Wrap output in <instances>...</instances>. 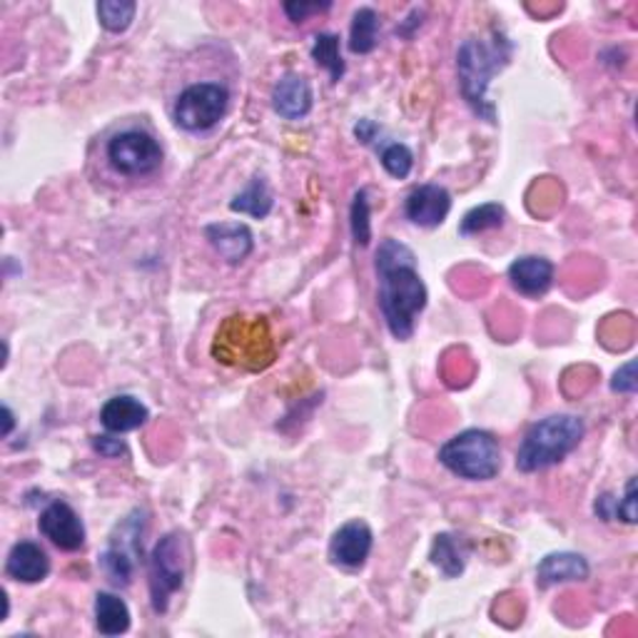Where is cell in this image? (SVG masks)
<instances>
[{
  "label": "cell",
  "instance_id": "1",
  "mask_svg": "<svg viewBox=\"0 0 638 638\" xmlns=\"http://www.w3.org/2000/svg\"><path fill=\"white\" fill-rule=\"evenodd\" d=\"M379 280V310L392 337L406 342L414 335L417 317L427 307V284L417 272V257L400 239H384L374 255Z\"/></svg>",
  "mask_w": 638,
  "mask_h": 638
},
{
  "label": "cell",
  "instance_id": "2",
  "mask_svg": "<svg viewBox=\"0 0 638 638\" xmlns=\"http://www.w3.org/2000/svg\"><path fill=\"white\" fill-rule=\"evenodd\" d=\"M514 45L502 33H494L492 38H467L457 51V76L461 98L474 113L496 123V108L486 98V90L492 86V78L499 70H504L512 60Z\"/></svg>",
  "mask_w": 638,
  "mask_h": 638
},
{
  "label": "cell",
  "instance_id": "3",
  "mask_svg": "<svg viewBox=\"0 0 638 638\" xmlns=\"http://www.w3.org/2000/svg\"><path fill=\"white\" fill-rule=\"evenodd\" d=\"M584 434L586 424L577 414H551V417L536 422L516 449V469L524 474H534V471L561 464L571 451L579 449Z\"/></svg>",
  "mask_w": 638,
  "mask_h": 638
},
{
  "label": "cell",
  "instance_id": "4",
  "mask_svg": "<svg viewBox=\"0 0 638 638\" xmlns=\"http://www.w3.org/2000/svg\"><path fill=\"white\" fill-rule=\"evenodd\" d=\"M212 355L217 357V362L233 367L265 369L275 359L270 327L262 317H230L217 329Z\"/></svg>",
  "mask_w": 638,
  "mask_h": 638
},
{
  "label": "cell",
  "instance_id": "5",
  "mask_svg": "<svg viewBox=\"0 0 638 638\" xmlns=\"http://www.w3.org/2000/svg\"><path fill=\"white\" fill-rule=\"evenodd\" d=\"M439 461L467 482H492L502 471V447L492 432L467 429L444 444Z\"/></svg>",
  "mask_w": 638,
  "mask_h": 638
},
{
  "label": "cell",
  "instance_id": "6",
  "mask_svg": "<svg viewBox=\"0 0 638 638\" xmlns=\"http://www.w3.org/2000/svg\"><path fill=\"white\" fill-rule=\"evenodd\" d=\"M230 90L215 80H200L184 88L172 105L175 125L184 133H208L227 115Z\"/></svg>",
  "mask_w": 638,
  "mask_h": 638
},
{
  "label": "cell",
  "instance_id": "7",
  "mask_svg": "<svg viewBox=\"0 0 638 638\" xmlns=\"http://www.w3.org/2000/svg\"><path fill=\"white\" fill-rule=\"evenodd\" d=\"M188 573V541L178 531L165 534L150 553V601L155 614H165Z\"/></svg>",
  "mask_w": 638,
  "mask_h": 638
},
{
  "label": "cell",
  "instance_id": "8",
  "mask_svg": "<svg viewBox=\"0 0 638 638\" xmlns=\"http://www.w3.org/2000/svg\"><path fill=\"white\" fill-rule=\"evenodd\" d=\"M105 160L115 175L127 180L150 178L163 168V147L150 133L137 131H120L110 137L105 145Z\"/></svg>",
  "mask_w": 638,
  "mask_h": 638
},
{
  "label": "cell",
  "instance_id": "9",
  "mask_svg": "<svg viewBox=\"0 0 638 638\" xmlns=\"http://www.w3.org/2000/svg\"><path fill=\"white\" fill-rule=\"evenodd\" d=\"M120 536H113L108 549L100 553V567H103L105 577L113 581L115 586H127L135 571V557L141 551V536H143V516L141 512H133L127 519L117 526Z\"/></svg>",
  "mask_w": 638,
  "mask_h": 638
},
{
  "label": "cell",
  "instance_id": "10",
  "mask_svg": "<svg viewBox=\"0 0 638 638\" xmlns=\"http://www.w3.org/2000/svg\"><path fill=\"white\" fill-rule=\"evenodd\" d=\"M41 534L60 551H80L86 547V526L76 508L66 502H51L38 519Z\"/></svg>",
  "mask_w": 638,
  "mask_h": 638
},
{
  "label": "cell",
  "instance_id": "11",
  "mask_svg": "<svg viewBox=\"0 0 638 638\" xmlns=\"http://www.w3.org/2000/svg\"><path fill=\"white\" fill-rule=\"evenodd\" d=\"M374 534L367 522H347L329 541V559L342 569H362L372 553Z\"/></svg>",
  "mask_w": 638,
  "mask_h": 638
},
{
  "label": "cell",
  "instance_id": "12",
  "mask_svg": "<svg viewBox=\"0 0 638 638\" xmlns=\"http://www.w3.org/2000/svg\"><path fill=\"white\" fill-rule=\"evenodd\" d=\"M451 210V195L441 184H419L404 200V215L412 225L434 230L447 220Z\"/></svg>",
  "mask_w": 638,
  "mask_h": 638
},
{
  "label": "cell",
  "instance_id": "13",
  "mask_svg": "<svg viewBox=\"0 0 638 638\" xmlns=\"http://www.w3.org/2000/svg\"><path fill=\"white\" fill-rule=\"evenodd\" d=\"M205 237L227 265L245 262L255 249L253 230L243 222H215L205 227Z\"/></svg>",
  "mask_w": 638,
  "mask_h": 638
},
{
  "label": "cell",
  "instance_id": "14",
  "mask_svg": "<svg viewBox=\"0 0 638 638\" xmlns=\"http://www.w3.org/2000/svg\"><path fill=\"white\" fill-rule=\"evenodd\" d=\"M508 282L524 298H541L553 284V265L547 257H519V260L508 265Z\"/></svg>",
  "mask_w": 638,
  "mask_h": 638
},
{
  "label": "cell",
  "instance_id": "15",
  "mask_svg": "<svg viewBox=\"0 0 638 638\" xmlns=\"http://www.w3.org/2000/svg\"><path fill=\"white\" fill-rule=\"evenodd\" d=\"M312 103H314L312 86L307 78L298 76V72H290V76L280 78L272 88V108L275 113L284 120L307 117Z\"/></svg>",
  "mask_w": 638,
  "mask_h": 638
},
{
  "label": "cell",
  "instance_id": "16",
  "mask_svg": "<svg viewBox=\"0 0 638 638\" xmlns=\"http://www.w3.org/2000/svg\"><path fill=\"white\" fill-rule=\"evenodd\" d=\"M5 573L13 581H21V584H41L51 573V559L41 544L18 541L8 553Z\"/></svg>",
  "mask_w": 638,
  "mask_h": 638
},
{
  "label": "cell",
  "instance_id": "17",
  "mask_svg": "<svg viewBox=\"0 0 638 638\" xmlns=\"http://www.w3.org/2000/svg\"><path fill=\"white\" fill-rule=\"evenodd\" d=\"M150 419L147 406L131 394H117L113 400H108L100 410V424L110 434H127L141 429Z\"/></svg>",
  "mask_w": 638,
  "mask_h": 638
},
{
  "label": "cell",
  "instance_id": "18",
  "mask_svg": "<svg viewBox=\"0 0 638 638\" xmlns=\"http://www.w3.org/2000/svg\"><path fill=\"white\" fill-rule=\"evenodd\" d=\"M589 561L581 557V553L573 551H557L547 553L536 567V581L539 586H557V584H569V581H586L589 579Z\"/></svg>",
  "mask_w": 638,
  "mask_h": 638
},
{
  "label": "cell",
  "instance_id": "19",
  "mask_svg": "<svg viewBox=\"0 0 638 638\" xmlns=\"http://www.w3.org/2000/svg\"><path fill=\"white\" fill-rule=\"evenodd\" d=\"M131 608L120 596L100 591L96 596V628L103 636H120L131 628Z\"/></svg>",
  "mask_w": 638,
  "mask_h": 638
},
{
  "label": "cell",
  "instance_id": "20",
  "mask_svg": "<svg viewBox=\"0 0 638 638\" xmlns=\"http://www.w3.org/2000/svg\"><path fill=\"white\" fill-rule=\"evenodd\" d=\"M429 559L447 579H457L467 567V547L455 534H437L432 544Z\"/></svg>",
  "mask_w": 638,
  "mask_h": 638
},
{
  "label": "cell",
  "instance_id": "21",
  "mask_svg": "<svg viewBox=\"0 0 638 638\" xmlns=\"http://www.w3.org/2000/svg\"><path fill=\"white\" fill-rule=\"evenodd\" d=\"M275 198L270 192V184L265 178H253V182L247 188L235 195V200L230 202V210L239 212V215H249L255 220H265L272 212Z\"/></svg>",
  "mask_w": 638,
  "mask_h": 638
},
{
  "label": "cell",
  "instance_id": "22",
  "mask_svg": "<svg viewBox=\"0 0 638 638\" xmlns=\"http://www.w3.org/2000/svg\"><path fill=\"white\" fill-rule=\"evenodd\" d=\"M379 43V15L374 8H359L349 25V51L355 55H367Z\"/></svg>",
  "mask_w": 638,
  "mask_h": 638
},
{
  "label": "cell",
  "instance_id": "23",
  "mask_svg": "<svg viewBox=\"0 0 638 638\" xmlns=\"http://www.w3.org/2000/svg\"><path fill=\"white\" fill-rule=\"evenodd\" d=\"M312 60L329 72L332 82L345 78V60L339 53V38L335 33H317L312 43Z\"/></svg>",
  "mask_w": 638,
  "mask_h": 638
},
{
  "label": "cell",
  "instance_id": "24",
  "mask_svg": "<svg viewBox=\"0 0 638 638\" xmlns=\"http://www.w3.org/2000/svg\"><path fill=\"white\" fill-rule=\"evenodd\" d=\"M502 225H504V208L499 205V202H486V205H479L467 212L459 225V235L461 237L482 235V233H489V230H499Z\"/></svg>",
  "mask_w": 638,
  "mask_h": 638
},
{
  "label": "cell",
  "instance_id": "25",
  "mask_svg": "<svg viewBox=\"0 0 638 638\" xmlns=\"http://www.w3.org/2000/svg\"><path fill=\"white\" fill-rule=\"evenodd\" d=\"M96 11L100 25L108 33H125L135 21L137 3H133V0H100Z\"/></svg>",
  "mask_w": 638,
  "mask_h": 638
},
{
  "label": "cell",
  "instance_id": "26",
  "mask_svg": "<svg viewBox=\"0 0 638 638\" xmlns=\"http://www.w3.org/2000/svg\"><path fill=\"white\" fill-rule=\"evenodd\" d=\"M372 210H369V192L357 190L352 200V210H349V227H352V237L359 247H367L372 239Z\"/></svg>",
  "mask_w": 638,
  "mask_h": 638
},
{
  "label": "cell",
  "instance_id": "27",
  "mask_svg": "<svg viewBox=\"0 0 638 638\" xmlns=\"http://www.w3.org/2000/svg\"><path fill=\"white\" fill-rule=\"evenodd\" d=\"M379 160H382V168L396 180L410 178V172L414 168V155L404 143L387 145L384 150H382V155H379Z\"/></svg>",
  "mask_w": 638,
  "mask_h": 638
},
{
  "label": "cell",
  "instance_id": "28",
  "mask_svg": "<svg viewBox=\"0 0 638 638\" xmlns=\"http://www.w3.org/2000/svg\"><path fill=\"white\" fill-rule=\"evenodd\" d=\"M636 477H631L626 482V494L624 499H616V522L624 524H636L638 512H636Z\"/></svg>",
  "mask_w": 638,
  "mask_h": 638
},
{
  "label": "cell",
  "instance_id": "29",
  "mask_svg": "<svg viewBox=\"0 0 638 638\" xmlns=\"http://www.w3.org/2000/svg\"><path fill=\"white\" fill-rule=\"evenodd\" d=\"M612 390L618 394H634L638 390L636 382V362H626L612 379Z\"/></svg>",
  "mask_w": 638,
  "mask_h": 638
},
{
  "label": "cell",
  "instance_id": "30",
  "mask_svg": "<svg viewBox=\"0 0 638 638\" xmlns=\"http://www.w3.org/2000/svg\"><path fill=\"white\" fill-rule=\"evenodd\" d=\"M92 449L105 459H120V457H125V451H127L123 441L115 437H108V434H103V437H92Z\"/></svg>",
  "mask_w": 638,
  "mask_h": 638
},
{
  "label": "cell",
  "instance_id": "31",
  "mask_svg": "<svg viewBox=\"0 0 638 638\" xmlns=\"http://www.w3.org/2000/svg\"><path fill=\"white\" fill-rule=\"evenodd\" d=\"M332 8V3H284V13L292 23H304L312 13H322Z\"/></svg>",
  "mask_w": 638,
  "mask_h": 638
},
{
  "label": "cell",
  "instance_id": "32",
  "mask_svg": "<svg viewBox=\"0 0 638 638\" xmlns=\"http://www.w3.org/2000/svg\"><path fill=\"white\" fill-rule=\"evenodd\" d=\"M379 135V125L374 123V120H359V123L355 125V137L359 143H365V145H369L374 141V137Z\"/></svg>",
  "mask_w": 638,
  "mask_h": 638
},
{
  "label": "cell",
  "instance_id": "33",
  "mask_svg": "<svg viewBox=\"0 0 638 638\" xmlns=\"http://www.w3.org/2000/svg\"><path fill=\"white\" fill-rule=\"evenodd\" d=\"M3 417H5V427H3V437H8V434H11V432H13V427H15V417H13L11 406H3Z\"/></svg>",
  "mask_w": 638,
  "mask_h": 638
}]
</instances>
